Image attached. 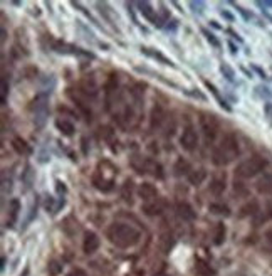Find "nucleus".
Wrapping results in <instances>:
<instances>
[{"label":"nucleus","mask_w":272,"mask_h":276,"mask_svg":"<svg viewBox=\"0 0 272 276\" xmlns=\"http://www.w3.org/2000/svg\"><path fill=\"white\" fill-rule=\"evenodd\" d=\"M56 126H57V130H59L62 135H66V136H72L74 135V125L71 122H67V120H57Z\"/></svg>","instance_id":"24"},{"label":"nucleus","mask_w":272,"mask_h":276,"mask_svg":"<svg viewBox=\"0 0 272 276\" xmlns=\"http://www.w3.org/2000/svg\"><path fill=\"white\" fill-rule=\"evenodd\" d=\"M220 69H222V73L227 74V78H229V79H232V78H234V73L230 71V69H229L227 66H225V64H222V67H220Z\"/></svg>","instance_id":"33"},{"label":"nucleus","mask_w":272,"mask_h":276,"mask_svg":"<svg viewBox=\"0 0 272 276\" xmlns=\"http://www.w3.org/2000/svg\"><path fill=\"white\" fill-rule=\"evenodd\" d=\"M92 183H94V187L100 189V191L109 192V191H113L114 179H113V177H106L101 170H97L96 174L92 175Z\"/></svg>","instance_id":"7"},{"label":"nucleus","mask_w":272,"mask_h":276,"mask_svg":"<svg viewBox=\"0 0 272 276\" xmlns=\"http://www.w3.org/2000/svg\"><path fill=\"white\" fill-rule=\"evenodd\" d=\"M177 216L180 217L182 221H195L196 212L193 211V207L187 202H178L177 204Z\"/></svg>","instance_id":"11"},{"label":"nucleus","mask_w":272,"mask_h":276,"mask_svg":"<svg viewBox=\"0 0 272 276\" xmlns=\"http://www.w3.org/2000/svg\"><path fill=\"white\" fill-rule=\"evenodd\" d=\"M5 95H7V81L2 79V103H5Z\"/></svg>","instance_id":"34"},{"label":"nucleus","mask_w":272,"mask_h":276,"mask_svg":"<svg viewBox=\"0 0 272 276\" xmlns=\"http://www.w3.org/2000/svg\"><path fill=\"white\" fill-rule=\"evenodd\" d=\"M19 212H20L19 199H12V200H10V204H9V216H10L9 224H14L17 221V217H19Z\"/></svg>","instance_id":"25"},{"label":"nucleus","mask_w":272,"mask_h":276,"mask_svg":"<svg viewBox=\"0 0 272 276\" xmlns=\"http://www.w3.org/2000/svg\"><path fill=\"white\" fill-rule=\"evenodd\" d=\"M67 276H88V273H86L84 269H81V268H76V269H72V271L69 273Z\"/></svg>","instance_id":"31"},{"label":"nucleus","mask_w":272,"mask_h":276,"mask_svg":"<svg viewBox=\"0 0 272 276\" xmlns=\"http://www.w3.org/2000/svg\"><path fill=\"white\" fill-rule=\"evenodd\" d=\"M225 236H227V227H225V224L224 222L215 224V233H213V244H215V246L224 244Z\"/></svg>","instance_id":"19"},{"label":"nucleus","mask_w":272,"mask_h":276,"mask_svg":"<svg viewBox=\"0 0 272 276\" xmlns=\"http://www.w3.org/2000/svg\"><path fill=\"white\" fill-rule=\"evenodd\" d=\"M140 10L144 19H148L150 22H153L155 26H161V20L158 19V15H156V10H153V7L150 5L148 2H140Z\"/></svg>","instance_id":"13"},{"label":"nucleus","mask_w":272,"mask_h":276,"mask_svg":"<svg viewBox=\"0 0 272 276\" xmlns=\"http://www.w3.org/2000/svg\"><path fill=\"white\" fill-rule=\"evenodd\" d=\"M131 194H133V182L126 180L123 189H121V197H123L125 202H131Z\"/></svg>","instance_id":"26"},{"label":"nucleus","mask_w":272,"mask_h":276,"mask_svg":"<svg viewBox=\"0 0 272 276\" xmlns=\"http://www.w3.org/2000/svg\"><path fill=\"white\" fill-rule=\"evenodd\" d=\"M141 212L144 216L148 217H155V216H160L163 212V204L161 200H152V202H144L141 205Z\"/></svg>","instance_id":"12"},{"label":"nucleus","mask_w":272,"mask_h":276,"mask_svg":"<svg viewBox=\"0 0 272 276\" xmlns=\"http://www.w3.org/2000/svg\"><path fill=\"white\" fill-rule=\"evenodd\" d=\"M31 111L34 114V125H36L37 128H42L49 117V95L39 93L31 101Z\"/></svg>","instance_id":"4"},{"label":"nucleus","mask_w":272,"mask_h":276,"mask_svg":"<svg viewBox=\"0 0 272 276\" xmlns=\"http://www.w3.org/2000/svg\"><path fill=\"white\" fill-rule=\"evenodd\" d=\"M195 273L199 276H213V269L204 260H195Z\"/></svg>","instance_id":"21"},{"label":"nucleus","mask_w":272,"mask_h":276,"mask_svg":"<svg viewBox=\"0 0 272 276\" xmlns=\"http://www.w3.org/2000/svg\"><path fill=\"white\" fill-rule=\"evenodd\" d=\"M265 167H267V160H265L264 157L256 155V157L247 158V160H244V162H240L239 165H237L235 175L240 177V179H252V177L259 175Z\"/></svg>","instance_id":"3"},{"label":"nucleus","mask_w":272,"mask_h":276,"mask_svg":"<svg viewBox=\"0 0 272 276\" xmlns=\"http://www.w3.org/2000/svg\"><path fill=\"white\" fill-rule=\"evenodd\" d=\"M199 123H200V128L204 131L205 138L210 142L217 136L218 130H220V123H218L215 114H212V113H200Z\"/></svg>","instance_id":"5"},{"label":"nucleus","mask_w":272,"mask_h":276,"mask_svg":"<svg viewBox=\"0 0 272 276\" xmlns=\"http://www.w3.org/2000/svg\"><path fill=\"white\" fill-rule=\"evenodd\" d=\"M239 153H240V147H239L237 136L234 133H227V135H224L220 145L213 150L212 162L217 167H224L239 157Z\"/></svg>","instance_id":"2"},{"label":"nucleus","mask_w":272,"mask_h":276,"mask_svg":"<svg viewBox=\"0 0 272 276\" xmlns=\"http://www.w3.org/2000/svg\"><path fill=\"white\" fill-rule=\"evenodd\" d=\"M256 189H257V192H260V194L272 192V172H269V174L260 177V179L257 180V183H256Z\"/></svg>","instance_id":"14"},{"label":"nucleus","mask_w":272,"mask_h":276,"mask_svg":"<svg viewBox=\"0 0 272 276\" xmlns=\"http://www.w3.org/2000/svg\"><path fill=\"white\" fill-rule=\"evenodd\" d=\"M207 179V172L205 169H196V170H192L188 174V182L192 183V186H200L202 182Z\"/></svg>","instance_id":"20"},{"label":"nucleus","mask_w":272,"mask_h":276,"mask_svg":"<svg viewBox=\"0 0 272 276\" xmlns=\"http://www.w3.org/2000/svg\"><path fill=\"white\" fill-rule=\"evenodd\" d=\"M100 248V238H97L96 233L88 231L84 234V239H83V251L86 255H94Z\"/></svg>","instance_id":"8"},{"label":"nucleus","mask_w":272,"mask_h":276,"mask_svg":"<svg viewBox=\"0 0 272 276\" xmlns=\"http://www.w3.org/2000/svg\"><path fill=\"white\" fill-rule=\"evenodd\" d=\"M180 145L185 148L187 152H193L196 147H199V135L193 128H185L183 133L180 136Z\"/></svg>","instance_id":"6"},{"label":"nucleus","mask_w":272,"mask_h":276,"mask_svg":"<svg viewBox=\"0 0 272 276\" xmlns=\"http://www.w3.org/2000/svg\"><path fill=\"white\" fill-rule=\"evenodd\" d=\"M141 51H143L144 54H148V56L155 57V59L161 61V62H163V64H166V66H173V62H171L170 59H166V57H165L163 54H160V53H153V49H146V48H141Z\"/></svg>","instance_id":"27"},{"label":"nucleus","mask_w":272,"mask_h":276,"mask_svg":"<svg viewBox=\"0 0 272 276\" xmlns=\"http://www.w3.org/2000/svg\"><path fill=\"white\" fill-rule=\"evenodd\" d=\"M61 264L57 263V261H52L51 264H49V274H52V276H56V274H59L61 273Z\"/></svg>","instance_id":"29"},{"label":"nucleus","mask_w":272,"mask_h":276,"mask_svg":"<svg viewBox=\"0 0 272 276\" xmlns=\"http://www.w3.org/2000/svg\"><path fill=\"white\" fill-rule=\"evenodd\" d=\"M166 118V113H165V108L160 105V103H156L152 110V117H150V126L155 130V128H160L161 125H163Z\"/></svg>","instance_id":"10"},{"label":"nucleus","mask_w":272,"mask_h":276,"mask_svg":"<svg viewBox=\"0 0 272 276\" xmlns=\"http://www.w3.org/2000/svg\"><path fill=\"white\" fill-rule=\"evenodd\" d=\"M202 34H204V36L207 37V41L210 42L212 45H215V48H218V45H220V42L217 41V39H215V36H213V34H210L208 31H205V29H204V31H202Z\"/></svg>","instance_id":"28"},{"label":"nucleus","mask_w":272,"mask_h":276,"mask_svg":"<svg viewBox=\"0 0 272 276\" xmlns=\"http://www.w3.org/2000/svg\"><path fill=\"white\" fill-rule=\"evenodd\" d=\"M12 147H14V150L19 155H29V153H31V147H29L27 142L22 140L20 136H15L14 138V140H12Z\"/></svg>","instance_id":"22"},{"label":"nucleus","mask_w":272,"mask_h":276,"mask_svg":"<svg viewBox=\"0 0 272 276\" xmlns=\"http://www.w3.org/2000/svg\"><path fill=\"white\" fill-rule=\"evenodd\" d=\"M106 238L109 239V243L118 246V248H131V246L138 244L141 233L136 227H133L131 224L113 222L106 229Z\"/></svg>","instance_id":"1"},{"label":"nucleus","mask_w":272,"mask_h":276,"mask_svg":"<svg viewBox=\"0 0 272 276\" xmlns=\"http://www.w3.org/2000/svg\"><path fill=\"white\" fill-rule=\"evenodd\" d=\"M156 276H168V274H165V273H160V274H156Z\"/></svg>","instance_id":"35"},{"label":"nucleus","mask_w":272,"mask_h":276,"mask_svg":"<svg viewBox=\"0 0 272 276\" xmlns=\"http://www.w3.org/2000/svg\"><path fill=\"white\" fill-rule=\"evenodd\" d=\"M234 189H235L237 194H247V189L244 187V183H242V182H235L234 183Z\"/></svg>","instance_id":"30"},{"label":"nucleus","mask_w":272,"mask_h":276,"mask_svg":"<svg viewBox=\"0 0 272 276\" xmlns=\"http://www.w3.org/2000/svg\"><path fill=\"white\" fill-rule=\"evenodd\" d=\"M225 175L224 177H215L212 182H210V192L213 194V195H222L224 192H225Z\"/></svg>","instance_id":"18"},{"label":"nucleus","mask_w":272,"mask_h":276,"mask_svg":"<svg viewBox=\"0 0 272 276\" xmlns=\"http://www.w3.org/2000/svg\"><path fill=\"white\" fill-rule=\"evenodd\" d=\"M160 249L163 252H170V249L173 248V244H175V238H173L171 233H163L160 236Z\"/></svg>","instance_id":"17"},{"label":"nucleus","mask_w":272,"mask_h":276,"mask_svg":"<svg viewBox=\"0 0 272 276\" xmlns=\"http://www.w3.org/2000/svg\"><path fill=\"white\" fill-rule=\"evenodd\" d=\"M173 172H175L177 177H182V175H188L192 172V167H190L188 160H185L183 157H180L173 165Z\"/></svg>","instance_id":"16"},{"label":"nucleus","mask_w":272,"mask_h":276,"mask_svg":"<svg viewBox=\"0 0 272 276\" xmlns=\"http://www.w3.org/2000/svg\"><path fill=\"white\" fill-rule=\"evenodd\" d=\"M138 195L144 200V202H152V200H156L158 197V191L153 183L150 182H143L140 187H138Z\"/></svg>","instance_id":"9"},{"label":"nucleus","mask_w":272,"mask_h":276,"mask_svg":"<svg viewBox=\"0 0 272 276\" xmlns=\"http://www.w3.org/2000/svg\"><path fill=\"white\" fill-rule=\"evenodd\" d=\"M257 212H259V202L256 199H252V200H247V202L240 207L239 216L240 217H249V216H256Z\"/></svg>","instance_id":"15"},{"label":"nucleus","mask_w":272,"mask_h":276,"mask_svg":"<svg viewBox=\"0 0 272 276\" xmlns=\"http://www.w3.org/2000/svg\"><path fill=\"white\" fill-rule=\"evenodd\" d=\"M264 239H265V243H267L269 246H272V227H269L267 231H265Z\"/></svg>","instance_id":"32"},{"label":"nucleus","mask_w":272,"mask_h":276,"mask_svg":"<svg viewBox=\"0 0 272 276\" xmlns=\"http://www.w3.org/2000/svg\"><path fill=\"white\" fill-rule=\"evenodd\" d=\"M208 212H212V214H215V216H225V217L230 216L229 205L220 204V202H212L208 205Z\"/></svg>","instance_id":"23"}]
</instances>
